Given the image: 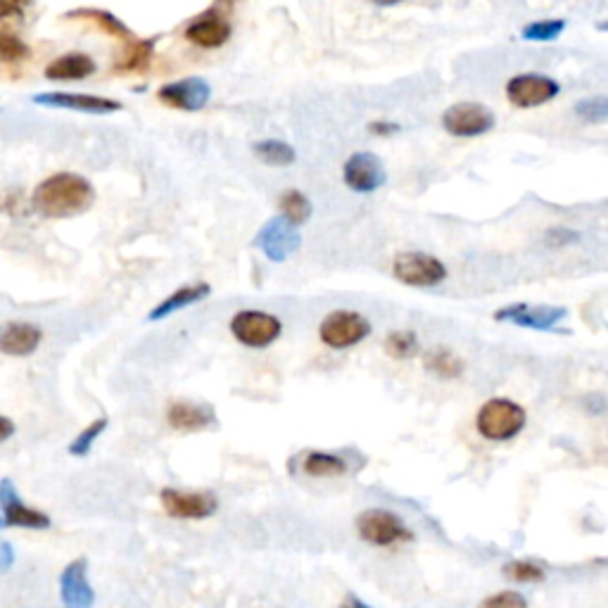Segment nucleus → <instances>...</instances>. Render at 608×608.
<instances>
[{
    "label": "nucleus",
    "instance_id": "obj_1",
    "mask_svg": "<svg viewBox=\"0 0 608 608\" xmlns=\"http://www.w3.org/2000/svg\"><path fill=\"white\" fill-rule=\"evenodd\" d=\"M95 202V188L86 176L60 171L48 176L34 188L31 207L41 217L48 219H69L76 214H84Z\"/></svg>",
    "mask_w": 608,
    "mask_h": 608
},
{
    "label": "nucleus",
    "instance_id": "obj_2",
    "mask_svg": "<svg viewBox=\"0 0 608 608\" xmlns=\"http://www.w3.org/2000/svg\"><path fill=\"white\" fill-rule=\"evenodd\" d=\"M525 423H528L525 409L506 397L487 399L475 416V428L490 442L513 440L525 428Z\"/></svg>",
    "mask_w": 608,
    "mask_h": 608
},
{
    "label": "nucleus",
    "instance_id": "obj_3",
    "mask_svg": "<svg viewBox=\"0 0 608 608\" xmlns=\"http://www.w3.org/2000/svg\"><path fill=\"white\" fill-rule=\"evenodd\" d=\"M228 326H231L233 338L240 345L252 347V350H264V347L274 345L283 333L281 319L269 312H262V309H243V312L233 316Z\"/></svg>",
    "mask_w": 608,
    "mask_h": 608
},
{
    "label": "nucleus",
    "instance_id": "obj_4",
    "mask_svg": "<svg viewBox=\"0 0 608 608\" xmlns=\"http://www.w3.org/2000/svg\"><path fill=\"white\" fill-rule=\"evenodd\" d=\"M371 335V323L366 316L352 309H335L321 321L319 338L331 350H350L357 342Z\"/></svg>",
    "mask_w": 608,
    "mask_h": 608
},
{
    "label": "nucleus",
    "instance_id": "obj_5",
    "mask_svg": "<svg viewBox=\"0 0 608 608\" xmlns=\"http://www.w3.org/2000/svg\"><path fill=\"white\" fill-rule=\"evenodd\" d=\"M392 276L409 288H433L447 281V266L426 252H402L392 262Z\"/></svg>",
    "mask_w": 608,
    "mask_h": 608
},
{
    "label": "nucleus",
    "instance_id": "obj_6",
    "mask_svg": "<svg viewBox=\"0 0 608 608\" xmlns=\"http://www.w3.org/2000/svg\"><path fill=\"white\" fill-rule=\"evenodd\" d=\"M357 532L364 542L373 547H392L397 542H411L414 532H411L399 516L385 509H369L357 518Z\"/></svg>",
    "mask_w": 608,
    "mask_h": 608
},
{
    "label": "nucleus",
    "instance_id": "obj_7",
    "mask_svg": "<svg viewBox=\"0 0 608 608\" xmlns=\"http://www.w3.org/2000/svg\"><path fill=\"white\" fill-rule=\"evenodd\" d=\"M302 245V233L300 228L283 217H271L266 224L259 228L255 236V247L271 262L281 264L288 262L290 257L300 250Z\"/></svg>",
    "mask_w": 608,
    "mask_h": 608
},
{
    "label": "nucleus",
    "instance_id": "obj_8",
    "mask_svg": "<svg viewBox=\"0 0 608 608\" xmlns=\"http://www.w3.org/2000/svg\"><path fill=\"white\" fill-rule=\"evenodd\" d=\"M497 117L483 103H456L442 114V126L456 138H478L494 129Z\"/></svg>",
    "mask_w": 608,
    "mask_h": 608
},
{
    "label": "nucleus",
    "instance_id": "obj_9",
    "mask_svg": "<svg viewBox=\"0 0 608 608\" xmlns=\"http://www.w3.org/2000/svg\"><path fill=\"white\" fill-rule=\"evenodd\" d=\"M561 93V84L547 74H518L506 84V98L513 107L532 110L547 105Z\"/></svg>",
    "mask_w": 608,
    "mask_h": 608
},
{
    "label": "nucleus",
    "instance_id": "obj_10",
    "mask_svg": "<svg viewBox=\"0 0 608 608\" xmlns=\"http://www.w3.org/2000/svg\"><path fill=\"white\" fill-rule=\"evenodd\" d=\"M568 316L566 307H551V304H535L530 307L528 302H513L499 309L494 314L497 321L513 323L518 328H530V331H554L559 323Z\"/></svg>",
    "mask_w": 608,
    "mask_h": 608
},
{
    "label": "nucleus",
    "instance_id": "obj_11",
    "mask_svg": "<svg viewBox=\"0 0 608 608\" xmlns=\"http://www.w3.org/2000/svg\"><path fill=\"white\" fill-rule=\"evenodd\" d=\"M160 502L171 518H181V521H202L214 516L219 509V499L212 492H183L174 487H164Z\"/></svg>",
    "mask_w": 608,
    "mask_h": 608
},
{
    "label": "nucleus",
    "instance_id": "obj_12",
    "mask_svg": "<svg viewBox=\"0 0 608 608\" xmlns=\"http://www.w3.org/2000/svg\"><path fill=\"white\" fill-rule=\"evenodd\" d=\"M342 179L354 193H373L388 183V171L383 160L373 152H354L342 167Z\"/></svg>",
    "mask_w": 608,
    "mask_h": 608
},
{
    "label": "nucleus",
    "instance_id": "obj_13",
    "mask_svg": "<svg viewBox=\"0 0 608 608\" xmlns=\"http://www.w3.org/2000/svg\"><path fill=\"white\" fill-rule=\"evenodd\" d=\"M160 103L181 112H200L205 110L212 98V86L202 76H186V79L169 81L157 91Z\"/></svg>",
    "mask_w": 608,
    "mask_h": 608
},
{
    "label": "nucleus",
    "instance_id": "obj_14",
    "mask_svg": "<svg viewBox=\"0 0 608 608\" xmlns=\"http://www.w3.org/2000/svg\"><path fill=\"white\" fill-rule=\"evenodd\" d=\"M0 511H3V525H8V528H50V518L43 511L31 509V506L24 504L10 478L0 480Z\"/></svg>",
    "mask_w": 608,
    "mask_h": 608
},
{
    "label": "nucleus",
    "instance_id": "obj_15",
    "mask_svg": "<svg viewBox=\"0 0 608 608\" xmlns=\"http://www.w3.org/2000/svg\"><path fill=\"white\" fill-rule=\"evenodd\" d=\"M34 105L41 107H57V110H74L86 114H112L122 110V103L112 98H103V95L91 93H67V91H53V93H36Z\"/></svg>",
    "mask_w": 608,
    "mask_h": 608
},
{
    "label": "nucleus",
    "instance_id": "obj_16",
    "mask_svg": "<svg viewBox=\"0 0 608 608\" xmlns=\"http://www.w3.org/2000/svg\"><path fill=\"white\" fill-rule=\"evenodd\" d=\"M60 599L65 608H93L95 592L88 580V561L76 559L60 575Z\"/></svg>",
    "mask_w": 608,
    "mask_h": 608
},
{
    "label": "nucleus",
    "instance_id": "obj_17",
    "mask_svg": "<svg viewBox=\"0 0 608 608\" xmlns=\"http://www.w3.org/2000/svg\"><path fill=\"white\" fill-rule=\"evenodd\" d=\"M43 331L36 323L10 321L0 326V354L5 357H29L38 350Z\"/></svg>",
    "mask_w": 608,
    "mask_h": 608
},
{
    "label": "nucleus",
    "instance_id": "obj_18",
    "mask_svg": "<svg viewBox=\"0 0 608 608\" xmlns=\"http://www.w3.org/2000/svg\"><path fill=\"white\" fill-rule=\"evenodd\" d=\"M231 34V22H228V17L219 15L217 8L205 12L193 24H188L186 29V38L198 48H221L224 43H228Z\"/></svg>",
    "mask_w": 608,
    "mask_h": 608
},
{
    "label": "nucleus",
    "instance_id": "obj_19",
    "mask_svg": "<svg viewBox=\"0 0 608 608\" xmlns=\"http://www.w3.org/2000/svg\"><path fill=\"white\" fill-rule=\"evenodd\" d=\"M167 421L171 428L181 430V433H200L217 423V414L209 404L174 402L167 409Z\"/></svg>",
    "mask_w": 608,
    "mask_h": 608
},
{
    "label": "nucleus",
    "instance_id": "obj_20",
    "mask_svg": "<svg viewBox=\"0 0 608 608\" xmlns=\"http://www.w3.org/2000/svg\"><path fill=\"white\" fill-rule=\"evenodd\" d=\"M209 295H212V288H209V283H205V281L181 285V288L176 290V293H171L169 297H164V300L160 304H155V307L150 309L148 321H164V319H169L171 314L183 312V309H188V307H193V304L207 300Z\"/></svg>",
    "mask_w": 608,
    "mask_h": 608
},
{
    "label": "nucleus",
    "instance_id": "obj_21",
    "mask_svg": "<svg viewBox=\"0 0 608 608\" xmlns=\"http://www.w3.org/2000/svg\"><path fill=\"white\" fill-rule=\"evenodd\" d=\"M98 65L91 55L86 53H65L55 57L53 62L46 67V79L50 81H81L88 79Z\"/></svg>",
    "mask_w": 608,
    "mask_h": 608
},
{
    "label": "nucleus",
    "instance_id": "obj_22",
    "mask_svg": "<svg viewBox=\"0 0 608 608\" xmlns=\"http://www.w3.org/2000/svg\"><path fill=\"white\" fill-rule=\"evenodd\" d=\"M155 46L157 38H133V41L126 43L114 69L117 72H145L152 60V53H155Z\"/></svg>",
    "mask_w": 608,
    "mask_h": 608
},
{
    "label": "nucleus",
    "instance_id": "obj_23",
    "mask_svg": "<svg viewBox=\"0 0 608 608\" xmlns=\"http://www.w3.org/2000/svg\"><path fill=\"white\" fill-rule=\"evenodd\" d=\"M67 17H76V19H86V22H91V24H95V27L98 29H103L105 34H110V36H114V38H122V41H133V36L131 31H129V27H126V24L122 22V19H117L112 15V12H107V10H95V8H79V10H72L69 12Z\"/></svg>",
    "mask_w": 608,
    "mask_h": 608
},
{
    "label": "nucleus",
    "instance_id": "obj_24",
    "mask_svg": "<svg viewBox=\"0 0 608 608\" xmlns=\"http://www.w3.org/2000/svg\"><path fill=\"white\" fill-rule=\"evenodd\" d=\"M302 471L312 478H338L347 473V464L331 452H307L302 456Z\"/></svg>",
    "mask_w": 608,
    "mask_h": 608
},
{
    "label": "nucleus",
    "instance_id": "obj_25",
    "mask_svg": "<svg viewBox=\"0 0 608 608\" xmlns=\"http://www.w3.org/2000/svg\"><path fill=\"white\" fill-rule=\"evenodd\" d=\"M252 152L262 164H269V167H288L297 160V152L290 143L278 141V138H264V141H257L252 145Z\"/></svg>",
    "mask_w": 608,
    "mask_h": 608
},
{
    "label": "nucleus",
    "instance_id": "obj_26",
    "mask_svg": "<svg viewBox=\"0 0 608 608\" xmlns=\"http://www.w3.org/2000/svg\"><path fill=\"white\" fill-rule=\"evenodd\" d=\"M278 217H283L290 224L300 226L304 221H309V217L314 214V205L307 195L300 193V190H285V193L278 198Z\"/></svg>",
    "mask_w": 608,
    "mask_h": 608
},
{
    "label": "nucleus",
    "instance_id": "obj_27",
    "mask_svg": "<svg viewBox=\"0 0 608 608\" xmlns=\"http://www.w3.org/2000/svg\"><path fill=\"white\" fill-rule=\"evenodd\" d=\"M423 364H426V369L430 373H435L437 378H459L461 373H464V361L459 357H454L449 350H433L426 354V359H423Z\"/></svg>",
    "mask_w": 608,
    "mask_h": 608
},
{
    "label": "nucleus",
    "instance_id": "obj_28",
    "mask_svg": "<svg viewBox=\"0 0 608 608\" xmlns=\"http://www.w3.org/2000/svg\"><path fill=\"white\" fill-rule=\"evenodd\" d=\"M563 31H566V19H540V22L525 24L521 36H523V41L549 43V41H556Z\"/></svg>",
    "mask_w": 608,
    "mask_h": 608
},
{
    "label": "nucleus",
    "instance_id": "obj_29",
    "mask_svg": "<svg viewBox=\"0 0 608 608\" xmlns=\"http://www.w3.org/2000/svg\"><path fill=\"white\" fill-rule=\"evenodd\" d=\"M385 352L390 354L392 359H414L418 354V338L414 331H392L388 338H385Z\"/></svg>",
    "mask_w": 608,
    "mask_h": 608
},
{
    "label": "nucleus",
    "instance_id": "obj_30",
    "mask_svg": "<svg viewBox=\"0 0 608 608\" xmlns=\"http://www.w3.org/2000/svg\"><path fill=\"white\" fill-rule=\"evenodd\" d=\"M31 48L12 31H0V65H19L29 60Z\"/></svg>",
    "mask_w": 608,
    "mask_h": 608
},
{
    "label": "nucleus",
    "instance_id": "obj_31",
    "mask_svg": "<svg viewBox=\"0 0 608 608\" xmlns=\"http://www.w3.org/2000/svg\"><path fill=\"white\" fill-rule=\"evenodd\" d=\"M107 423H110V421H107L105 416L95 418L91 426H86L79 435L74 437L72 442H69V454H72V456H88V454H91V449H93L95 442H98V437L107 430Z\"/></svg>",
    "mask_w": 608,
    "mask_h": 608
},
{
    "label": "nucleus",
    "instance_id": "obj_32",
    "mask_svg": "<svg viewBox=\"0 0 608 608\" xmlns=\"http://www.w3.org/2000/svg\"><path fill=\"white\" fill-rule=\"evenodd\" d=\"M578 119L587 124H604L608 119V98L606 95H589V98L578 100L575 105Z\"/></svg>",
    "mask_w": 608,
    "mask_h": 608
},
{
    "label": "nucleus",
    "instance_id": "obj_33",
    "mask_svg": "<svg viewBox=\"0 0 608 608\" xmlns=\"http://www.w3.org/2000/svg\"><path fill=\"white\" fill-rule=\"evenodd\" d=\"M504 578L506 580H513V582H542L544 578H547V573H544V568L540 566V563L535 561H509L506 566L502 568Z\"/></svg>",
    "mask_w": 608,
    "mask_h": 608
},
{
    "label": "nucleus",
    "instance_id": "obj_34",
    "mask_svg": "<svg viewBox=\"0 0 608 608\" xmlns=\"http://www.w3.org/2000/svg\"><path fill=\"white\" fill-rule=\"evenodd\" d=\"M480 608H528V599H525L521 592L506 589V592H497L492 594V597L483 599Z\"/></svg>",
    "mask_w": 608,
    "mask_h": 608
},
{
    "label": "nucleus",
    "instance_id": "obj_35",
    "mask_svg": "<svg viewBox=\"0 0 608 608\" xmlns=\"http://www.w3.org/2000/svg\"><path fill=\"white\" fill-rule=\"evenodd\" d=\"M580 233L570 231V228H551L547 231V243L551 247H568L570 243H578Z\"/></svg>",
    "mask_w": 608,
    "mask_h": 608
},
{
    "label": "nucleus",
    "instance_id": "obj_36",
    "mask_svg": "<svg viewBox=\"0 0 608 608\" xmlns=\"http://www.w3.org/2000/svg\"><path fill=\"white\" fill-rule=\"evenodd\" d=\"M27 12V5L15 3V0H0V22L3 19H22Z\"/></svg>",
    "mask_w": 608,
    "mask_h": 608
},
{
    "label": "nucleus",
    "instance_id": "obj_37",
    "mask_svg": "<svg viewBox=\"0 0 608 608\" xmlns=\"http://www.w3.org/2000/svg\"><path fill=\"white\" fill-rule=\"evenodd\" d=\"M369 133H373V136H392V133H399V124L376 119V122L369 124Z\"/></svg>",
    "mask_w": 608,
    "mask_h": 608
},
{
    "label": "nucleus",
    "instance_id": "obj_38",
    "mask_svg": "<svg viewBox=\"0 0 608 608\" xmlns=\"http://www.w3.org/2000/svg\"><path fill=\"white\" fill-rule=\"evenodd\" d=\"M15 563V549L10 542H0V573H5Z\"/></svg>",
    "mask_w": 608,
    "mask_h": 608
},
{
    "label": "nucleus",
    "instance_id": "obj_39",
    "mask_svg": "<svg viewBox=\"0 0 608 608\" xmlns=\"http://www.w3.org/2000/svg\"><path fill=\"white\" fill-rule=\"evenodd\" d=\"M15 423L10 421L8 416H3L0 414V445H3V442H8L12 435H15Z\"/></svg>",
    "mask_w": 608,
    "mask_h": 608
},
{
    "label": "nucleus",
    "instance_id": "obj_40",
    "mask_svg": "<svg viewBox=\"0 0 608 608\" xmlns=\"http://www.w3.org/2000/svg\"><path fill=\"white\" fill-rule=\"evenodd\" d=\"M338 608H371V606H366L364 601H359L357 597H345V601H342Z\"/></svg>",
    "mask_w": 608,
    "mask_h": 608
},
{
    "label": "nucleus",
    "instance_id": "obj_41",
    "mask_svg": "<svg viewBox=\"0 0 608 608\" xmlns=\"http://www.w3.org/2000/svg\"><path fill=\"white\" fill-rule=\"evenodd\" d=\"M0 528H3V516H0Z\"/></svg>",
    "mask_w": 608,
    "mask_h": 608
}]
</instances>
